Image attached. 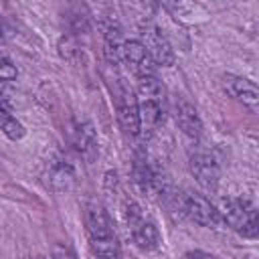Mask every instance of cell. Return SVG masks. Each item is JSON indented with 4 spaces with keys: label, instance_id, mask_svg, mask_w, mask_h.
<instances>
[{
    "label": "cell",
    "instance_id": "8992f818",
    "mask_svg": "<svg viewBox=\"0 0 259 259\" xmlns=\"http://www.w3.org/2000/svg\"><path fill=\"white\" fill-rule=\"evenodd\" d=\"M138 30H140L138 40L144 45V49L150 55V59L154 61V65L172 67L176 57H174V49H172L168 36L164 34V30L152 20H144Z\"/></svg>",
    "mask_w": 259,
    "mask_h": 259
},
{
    "label": "cell",
    "instance_id": "ffe728a7",
    "mask_svg": "<svg viewBox=\"0 0 259 259\" xmlns=\"http://www.w3.org/2000/svg\"><path fill=\"white\" fill-rule=\"evenodd\" d=\"M53 259H73V255H71V251L67 247H57Z\"/></svg>",
    "mask_w": 259,
    "mask_h": 259
},
{
    "label": "cell",
    "instance_id": "e0dca14e",
    "mask_svg": "<svg viewBox=\"0 0 259 259\" xmlns=\"http://www.w3.org/2000/svg\"><path fill=\"white\" fill-rule=\"evenodd\" d=\"M59 53H61V57L67 59V61H73V59H75V55L79 53L75 34H63V36H61V40H59Z\"/></svg>",
    "mask_w": 259,
    "mask_h": 259
},
{
    "label": "cell",
    "instance_id": "5bb4252c",
    "mask_svg": "<svg viewBox=\"0 0 259 259\" xmlns=\"http://www.w3.org/2000/svg\"><path fill=\"white\" fill-rule=\"evenodd\" d=\"M73 144H75V150L85 158V160H93L95 154H97V138H95V132H93V125L91 123H79L73 132Z\"/></svg>",
    "mask_w": 259,
    "mask_h": 259
},
{
    "label": "cell",
    "instance_id": "9a60e30c",
    "mask_svg": "<svg viewBox=\"0 0 259 259\" xmlns=\"http://www.w3.org/2000/svg\"><path fill=\"white\" fill-rule=\"evenodd\" d=\"M0 132H2L8 140H12V142L22 140L24 134H26L24 125L16 119V115L12 113L10 105H8L6 101H2V99H0Z\"/></svg>",
    "mask_w": 259,
    "mask_h": 259
},
{
    "label": "cell",
    "instance_id": "8fae6325",
    "mask_svg": "<svg viewBox=\"0 0 259 259\" xmlns=\"http://www.w3.org/2000/svg\"><path fill=\"white\" fill-rule=\"evenodd\" d=\"M223 87L225 91L237 99L239 103L247 105L251 111H257V105H259V91H257V85L255 81L247 79V77H241V75H233V73H227L223 77Z\"/></svg>",
    "mask_w": 259,
    "mask_h": 259
},
{
    "label": "cell",
    "instance_id": "ac0fdd59",
    "mask_svg": "<svg viewBox=\"0 0 259 259\" xmlns=\"http://www.w3.org/2000/svg\"><path fill=\"white\" fill-rule=\"evenodd\" d=\"M18 77V71L14 67V63L0 51V83H8V81H14Z\"/></svg>",
    "mask_w": 259,
    "mask_h": 259
},
{
    "label": "cell",
    "instance_id": "52a82bcc",
    "mask_svg": "<svg viewBox=\"0 0 259 259\" xmlns=\"http://www.w3.org/2000/svg\"><path fill=\"white\" fill-rule=\"evenodd\" d=\"M132 180L136 184V188L146 194V196H162L168 194V186H166V178L160 174V170L150 164L146 152H138L134 156V164H132Z\"/></svg>",
    "mask_w": 259,
    "mask_h": 259
},
{
    "label": "cell",
    "instance_id": "ba28073f",
    "mask_svg": "<svg viewBox=\"0 0 259 259\" xmlns=\"http://www.w3.org/2000/svg\"><path fill=\"white\" fill-rule=\"evenodd\" d=\"M115 109H117V121L125 136L136 138L142 134L140 130V111H138V97L136 91L127 85H121L115 93Z\"/></svg>",
    "mask_w": 259,
    "mask_h": 259
},
{
    "label": "cell",
    "instance_id": "7402d4cb",
    "mask_svg": "<svg viewBox=\"0 0 259 259\" xmlns=\"http://www.w3.org/2000/svg\"><path fill=\"white\" fill-rule=\"evenodd\" d=\"M40 259H47V257H40Z\"/></svg>",
    "mask_w": 259,
    "mask_h": 259
},
{
    "label": "cell",
    "instance_id": "44dd1931",
    "mask_svg": "<svg viewBox=\"0 0 259 259\" xmlns=\"http://www.w3.org/2000/svg\"><path fill=\"white\" fill-rule=\"evenodd\" d=\"M6 40V26H4V20L0 18V45Z\"/></svg>",
    "mask_w": 259,
    "mask_h": 259
},
{
    "label": "cell",
    "instance_id": "4fadbf2b",
    "mask_svg": "<svg viewBox=\"0 0 259 259\" xmlns=\"http://www.w3.org/2000/svg\"><path fill=\"white\" fill-rule=\"evenodd\" d=\"M101 32H103V51L105 57L111 65H119L121 63V49H123V36H121V28L117 24V20L113 18H105L101 20Z\"/></svg>",
    "mask_w": 259,
    "mask_h": 259
},
{
    "label": "cell",
    "instance_id": "7a4b0ae2",
    "mask_svg": "<svg viewBox=\"0 0 259 259\" xmlns=\"http://www.w3.org/2000/svg\"><path fill=\"white\" fill-rule=\"evenodd\" d=\"M138 111H140V130L154 134L166 119V91L158 77L138 79Z\"/></svg>",
    "mask_w": 259,
    "mask_h": 259
},
{
    "label": "cell",
    "instance_id": "2e32d148",
    "mask_svg": "<svg viewBox=\"0 0 259 259\" xmlns=\"http://www.w3.org/2000/svg\"><path fill=\"white\" fill-rule=\"evenodd\" d=\"M75 180V174H73V168L65 162H57L51 166L49 170V184L53 190L61 192V190H69L71 184Z\"/></svg>",
    "mask_w": 259,
    "mask_h": 259
},
{
    "label": "cell",
    "instance_id": "9c48e42d",
    "mask_svg": "<svg viewBox=\"0 0 259 259\" xmlns=\"http://www.w3.org/2000/svg\"><path fill=\"white\" fill-rule=\"evenodd\" d=\"M190 172L192 176L196 178V182L208 190H214L217 184H219V176H221V170H219V162L214 158L212 152L204 150V148H196L192 154H190Z\"/></svg>",
    "mask_w": 259,
    "mask_h": 259
},
{
    "label": "cell",
    "instance_id": "277c9868",
    "mask_svg": "<svg viewBox=\"0 0 259 259\" xmlns=\"http://www.w3.org/2000/svg\"><path fill=\"white\" fill-rule=\"evenodd\" d=\"M123 221L127 227V233L132 237V241L136 243V247L144 249V251H152L160 245V233L156 229V225L144 214L142 206L127 198L123 202Z\"/></svg>",
    "mask_w": 259,
    "mask_h": 259
},
{
    "label": "cell",
    "instance_id": "5b68a950",
    "mask_svg": "<svg viewBox=\"0 0 259 259\" xmlns=\"http://www.w3.org/2000/svg\"><path fill=\"white\" fill-rule=\"evenodd\" d=\"M174 200L180 208V212L184 217H188L190 221H194L200 227L206 229H217L223 221L219 214V208L204 196L198 192H184V194H174Z\"/></svg>",
    "mask_w": 259,
    "mask_h": 259
},
{
    "label": "cell",
    "instance_id": "d6986e66",
    "mask_svg": "<svg viewBox=\"0 0 259 259\" xmlns=\"http://www.w3.org/2000/svg\"><path fill=\"white\" fill-rule=\"evenodd\" d=\"M182 259H214V257L208 255V253H204V251H186L182 255Z\"/></svg>",
    "mask_w": 259,
    "mask_h": 259
},
{
    "label": "cell",
    "instance_id": "30bf717a",
    "mask_svg": "<svg viewBox=\"0 0 259 259\" xmlns=\"http://www.w3.org/2000/svg\"><path fill=\"white\" fill-rule=\"evenodd\" d=\"M121 61L130 67V71L138 77V79H144V77H154L156 75V65L154 61L150 59V55L146 53L144 45L134 38V40H125L123 42V49H121Z\"/></svg>",
    "mask_w": 259,
    "mask_h": 259
},
{
    "label": "cell",
    "instance_id": "7c38bea8",
    "mask_svg": "<svg viewBox=\"0 0 259 259\" xmlns=\"http://www.w3.org/2000/svg\"><path fill=\"white\" fill-rule=\"evenodd\" d=\"M174 119H176V125L182 130L184 136H188L194 142L200 138L202 121H200V115H198L196 107L188 99H184V97L176 99V103H174Z\"/></svg>",
    "mask_w": 259,
    "mask_h": 259
},
{
    "label": "cell",
    "instance_id": "6da1fadb",
    "mask_svg": "<svg viewBox=\"0 0 259 259\" xmlns=\"http://www.w3.org/2000/svg\"><path fill=\"white\" fill-rule=\"evenodd\" d=\"M85 227L95 259H121V247L105 208L97 202L85 204Z\"/></svg>",
    "mask_w": 259,
    "mask_h": 259
},
{
    "label": "cell",
    "instance_id": "3957f363",
    "mask_svg": "<svg viewBox=\"0 0 259 259\" xmlns=\"http://www.w3.org/2000/svg\"><path fill=\"white\" fill-rule=\"evenodd\" d=\"M219 214H221V221H225L241 237H247V239L257 237V208L247 198H239V196L225 198L221 202Z\"/></svg>",
    "mask_w": 259,
    "mask_h": 259
}]
</instances>
